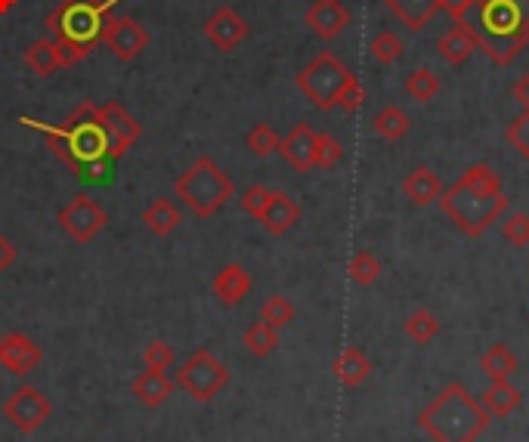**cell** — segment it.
<instances>
[{
	"instance_id": "cell-36",
	"label": "cell",
	"mask_w": 529,
	"mask_h": 442,
	"mask_svg": "<svg viewBox=\"0 0 529 442\" xmlns=\"http://www.w3.org/2000/svg\"><path fill=\"white\" fill-rule=\"evenodd\" d=\"M341 158H344V146H341V140H335L332 133H316L313 167H319V170H332Z\"/></svg>"
},
{
	"instance_id": "cell-37",
	"label": "cell",
	"mask_w": 529,
	"mask_h": 442,
	"mask_svg": "<svg viewBox=\"0 0 529 442\" xmlns=\"http://www.w3.org/2000/svg\"><path fill=\"white\" fill-rule=\"evenodd\" d=\"M174 362H177V353L171 344H164V340H149L143 347V365L152 371H168L174 368Z\"/></svg>"
},
{
	"instance_id": "cell-28",
	"label": "cell",
	"mask_w": 529,
	"mask_h": 442,
	"mask_svg": "<svg viewBox=\"0 0 529 442\" xmlns=\"http://www.w3.org/2000/svg\"><path fill=\"white\" fill-rule=\"evenodd\" d=\"M375 133L381 136L384 143H400L403 136L409 133V127H412V121H409V115L400 109V106H384L378 115H375Z\"/></svg>"
},
{
	"instance_id": "cell-42",
	"label": "cell",
	"mask_w": 529,
	"mask_h": 442,
	"mask_svg": "<svg viewBox=\"0 0 529 442\" xmlns=\"http://www.w3.org/2000/svg\"><path fill=\"white\" fill-rule=\"evenodd\" d=\"M56 53H59V65L62 68H72L78 62H84L93 50L87 47H78V44H65V41H56Z\"/></svg>"
},
{
	"instance_id": "cell-10",
	"label": "cell",
	"mask_w": 529,
	"mask_h": 442,
	"mask_svg": "<svg viewBox=\"0 0 529 442\" xmlns=\"http://www.w3.org/2000/svg\"><path fill=\"white\" fill-rule=\"evenodd\" d=\"M56 220H59V226H62V232L72 238V242H78V245H90L93 238L106 229V223H109V214H106V208L99 204L96 198H90V195H75V198H69L59 208V214H56Z\"/></svg>"
},
{
	"instance_id": "cell-29",
	"label": "cell",
	"mask_w": 529,
	"mask_h": 442,
	"mask_svg": "<svg viewBox=\"0 0 529 442\" xmlns=\"http://www.w3.org/2000/svg\"><path fill=\"white\" fill-rule=\"evenodd\" d=\"M242 344L248 347L251 356L257 359H267L273 356V350L279 347V331L267 322H254L245 334H242Z\"/></svg>"
},
{
	"instance_id": "cell-38",
	"label": "cell",
	"mask_w": 529,
	"mask_h": 442,
	"mask_svg": "<svg viewBox=\"0 0 529 442\" xmlns=\"http://www.w3.org/2000/svg\"><path fill=\"white\" fill-rule=\"evenodd\" d=\"M505 140L517 149V155L523 161H529V109H523V115H517L508 130H505Z\"/></svg>"
},
{
	"instance_id": "cell-1",
	"label": "cell",
	"mask_w": 529,
	"mask_h": 442,
	"mask_svg": "<svg viewBox=\"0 0 529 442\" xmlns=\"http://www.w3.org/2000/svg\"><path fill=\"white\" fill-rule=\"evenodd\" d=\"M19 124L44 133L50 152L72 170V174L84 183H99L106 180L112 167V146L109 133L99 121V106L96 102H81V106L65 118V124H47L38 118H19Z\"/></svg>"
},
{
	"instance_id": "cell-39",
	"label": "cell",
	"mask_w": 529,
	"mask_h": 442,
	"mask_svg": "<svg viewBox=\"0 0 529 442\" xmlns=\"http://www.w3.org/2000/svg\"><path fill=\"white\" fill-rule=\"evenodd\" d=\"M502 235H505V242H511L514 248H526L529 245V214H523V211L511 214L502 223Z\"/></svg>"
},
{
	"instance_id": "cell-17",
	"label": "cell",
	"mask_w": 529,
	"mask_h": 442,
	"mask_svg": "<svg viewBox=\"0 0 529 442\" xmlns=\"http://www.w3.org/2000/svg\"><path fill=\"white\" fill-rule=\"evenodd\" d=\"M257 223L267 229L270 235L282 238L285 232H291L297 223H301V204H297L288 192L273 189V192H270V201H267V208H263V214L257 217Z\"/></svg>"
},
{
	"instance_id": "cell-34",
	"label": "cell",
	"mask_w": 529,
	"mask_h": 442,
	"mask_svg": "<svg viewBox=\"0 0 529 442\" xmlns=\"http://www.w3.org/2000/svg\"><path fill=\"white\" fill-rule=\"evenodd\" d=\"M369 50H372V56H375V62H381V65H393V62H400L403 59V41H400V34H393V31H378L375 38H372V44H369Z\"/></svg>"
},
{
	"instance_id": "cell-2",
	"label": "cell",
	"mask_w": 529,
	"mask_h": 442,
	"mask_svg": "<svg viewBox=\"0 0 529 442\" xmlns=\"http://www.w3.org/2000/svg\"><path fill=\"white\" fill-rule=\"evenodd\" d=\"M437 204L468 238H480L492 223L502 220L508 198L502 192V177L495 174L492 164H471L461 180L443 189Z\"/></svg>"
},
{
	"instance_id": "cell-23",
	"label": "cell",
	"mask_w": 529,
	"mask_h": 442,
	"mask_svg": "<svg viewBox=\"0 0 529 442\" xmlns=\"http://www.w3.org/2000/svg\"><path fill=\"white\" fill-rule=\"evenodd\" d=\"M332 371H335V378H338L347 390H353V387H359V384L372 374V359L362 353L359 347H344V350L338 353Z\"/></svg>"
},
{
	"instance_id": "cell-11",
	"label": "cell",
	"mask_w": 529,
	"mask_h": 442,
	"mask_svg": "<svg viewBox=\"0 0 529 442\" xmlns=\"http://www.w3.org/2000/svg\"><path fill=\"white\" fill-rule=\"evenodd\" d=\"M103 44L115 53L118 62H134L149 47V31L134 16H112L103 28Z\"/></svg>"
},
{
	"instance_id": "cell-13",
	"label": "cell",
	"mask_w": 529,
	"mask_h": 442,
	"mask_svg": "<svg viewBox=\"0 0 529 442\" xmlns=\"http://www.w3.org/2000/svg\"><path fill=\"white\" fill-rule=\"evenodd\" d=\"M99 121H103V127H106V133H109V146H112V158L118 161L130 146H134L137 140H140V133H143V127H140V121L130 115L121 102H115V99H109V102H103L99 106Z\"/></svg>"
},
{
	"instance_id": "cell-44",
	"label": "cell",
	"mask_w": 529,
	"mask_h": 442,
	"mask_svg": "<svg viewBox=\"0 0 529 442\" xmlns=\"http://www.w3.org/2000/svg\"><path fill=\"white\" fill-rule=\"evenodd\" d=\"M16 257H19V248L10 242L4 232H0V272H7L16 263Z\"/></svg>"
},
{
	"instance_id": "cell-33",
	"label": "cell",
	"mask_w": 529,
	"mask_h": 442,
	"mask_svg": "<svg viewBox=\"0 0 529 442\" xmlns=\"http://www.w3.org/2000/svg\"><path fill=\"white\" fill-rule=\"evenodd\" d=\"M406 93L415 99V102H431L437 93H440V78L431 72V68H415V72L406 78Z\"/></svg>"
},
{
	"instance_id": "cell-20",
	"label": "cell",
	"mask_w": 529,
	"mask_h": 442,
	"mask_svg": "<svg viewBox=\"0 0 529 442\" xmlns=\"http://www.w3.org/2000/svg\"><path fill=\"white\" fill-rule=\"evenodd\" d=\"M130 393L137 396L143 408H161L174 393V381L168 378V371H140L134 381H130Z\"/></svg>"
},
{
	"instance_id": "cell-40",
	"label": "cell",
	"mask_w": 529,
	"mask_h": 442,
	"mask_svg": "<svg viewBox=\"0 0 529 442\" xmlns=\"http://www.w3.org/2000/svg\"><path fill=\"white\" fill-rule=\"evenodd\" d=\"M270 192L273 189H267V186H260V183H254V186H248L245 192H242V198H239V204H242V211L248 214V217H260L263 214V208H267V201H270Z\"/></svg>"
},
{
	"instance_id": "cell-6",
	"label": "cell",
	"mask_w": 529,
	"mask_h": 442,
	"mask_svg": "<svg viewBox=\"0 0 529 442\" xmlns=\"http://www.w3.org/2000/svg\"><path fill=\"white\" fill-rule=\"evenodd\" d=\"M115 4L118 0H62L47 16V28L56 34V41L93 50L103 41V28Z\"/></svg>"
},
{
	"instance_id": "cell-24",
	"label": "cell",
	"mask_w": 529,
	"mask_h": 442,
	"mask_svg": "<svg viewBox=\"0 0 529 442\" xmlns=\"http://www.w3.org/2000/svg\"><path fill=\"white\" fill-rule=\"evenodd\" d=\"M384 4L409 31H424V25H431V19L440 13L437 0H384Z\"/></svg>"
},
{
	"instance_id": "cell-18",
	"label": "cell",
	"mask_w": 529,
	"mask_h": 442,
	"mask_svg": "<svg viewBox=\"0 0 529 442\" xmlns=\"http://www.w3.org/2000/svg\"><path fill=\"white\" fill-rule=\"evenodd\" d=\"M251 272L242 266V263H226L220 266V272L214 276V297L220 306H226V310H233V306H239L248 294H251Z\"/></svg>"
},
{
	"instance_id": "cell-4",
	"label": "cell",
	"mask_w": 529,
	"mask_h": 442,
	"mask_svg": "<svg viewBox=\"0 0 529 442\" xmlns=\"http://www.w3.org/2000/svg\"><path fill=\"white\" fill-rule=\"evenodd\" d=\"M492 424L489 412L465 384H449L421 408L418 427L434 442H477Z\"/></svg>"
},
{
	"instance_id": "cell-30",
	"label": "cell",
	"mask_w": 529,
	"mask_h": 442,
	"mask_svg": "<svg viewBox=\"0 0 529 442\" xmlns=\"http://www.w3.org/2000/svg\"><path fill=\"white\" fill-rule=\"evenodd\" d=\"M347 276H350L353 285L369 288V285H375L378 276H381V260H378L375 254H369V251H356V254L350 257V263H347Z\"/></svg>"
},
{
	"instance_id": "cell-35",
	"label": "cell",
	"mask_w": 529,
	"mask_h": 442,
	"mask_svg": "<svg viewBox=\"0 0 529 442\" xmlns=\"http://www.w3.org/2000/svg\"><path fill=\"white\" fill-rule=\"evenodd\" d=\"M279 140H282V136H279L270 124H254V127L248 130V136H245V143H248L251 155H257V158L273 155V152L279 149Z\"/></svg>"
},
{
	"instance_id": "cell-7",
	"label": "cell",
	"mask_w": 529,
	"mask_h": 442,
	"mask_svg": "<svg viewBox=\"0 0 529 442\" xmlns=\"http://www.w3.org/2000/svg\"><path fill=\"white\" fill-rule=\"evenodd\" d=\"M353 78L356 75L332 50H322L301 68V75H297V90H301L319 112H335L344 87Z\"/></svg>"
},
{
	"instance_id": "cell-25",
	"label": "cell",
	"mask_w": 529,
	"mask_h": 442,
	"mask_svg": "<svg viewBox=\"0 0 529 442\" xmlns=\"http://www.w3.org/2000/svg\"><path fill=\"white\" fill-rule=\"evenodd\" d=\"M523 393L511 381H492L489 390H483L480 405L489 412V418H508L514 408H520Z\"/></svg>"
},
{
	"instance_id": "cell-9",
	"label": "cell",
	"mask_w": 529,
	"mask_h": 442,
	"mask_svg": "<svg viewBox=\"0 0 529 442\" xmlns=\"http://www.w3.org/2000/svg\"><path fill=\"white\" fill-rule=\"evenodd\" d=\"M4 418L10 421L13 430H19L22 436H31L53 418V402L41 387L19 384L4 402Z\"/></svg>"
},
{
	"instance_id": "cell-8",
	"label": "cell",
	"mask_w": 529,
	"mask_h": 442,
	"mask_svg": "<svg viewBox=\"0 0 529 442\" xmlns=\"http://www.w3.org/2000/svg\"><path fill=\"white\" fill-rule=\"evenodd\" d=\"M226 384H229V368L208 347L189 353L177 368V387L192 402H211L217 393H223Z\"/></svg>"
},
{
	"instance_id": "cell-27",
	"label": "cell",
	"mask_w": 529,
	"mask_h": 442,
	"mask_svg": "<svg viewBox=\"0 0 529 442\" xmlns=\"http://www.w3.org/2000/svg\"><path fill=\"white\" fill-rule=\"evenodd\" d=\"M25 65L35 72L38 78H50L59 72V53H56V38H41L25 50Z\"/></svg>"
},
{
	"instance_id": "cell-16",
	"label": "cell",
	"mask_w": 529,
	"mask_h": 442,
	"mask_svg": "<svg viewBox=\"0 0 529 442\" xmlns=\"http://www.w3.org/2000/svg\"><path fill=\"white\" fill-rule=\"evenodd\" d=\"M288 167H294L297 174H307L313 170V155H316V130L310 124H294L282 140H279V149H276Z\"/></svg>"
},
{
	"instance_id": "cell-41",
	"label": "cell",
	"mask_w": 529,
	"mask_h": 442,
	"mask_svg": "<svg viewBox=\"0 0 529 442\" xmlns=\"http://www.w3.org/2000/svg\"><path fill=\"white\" fill-rule=\"evenodd\" d=\"M362 102H366V87L359 84V78H353V81L344 87L341 99H338V109H344V112H359Z\"/></svg>"
},
{
	"instance_id": "cell-43",
	"label": "cell",
	"mask_w": 529,
	"mask_h": 442,
	"mask_svg": "<svg viewBox=\"0 0 529 442\" xmlns=\"http://www.w3.org/2000/svg\"><path fill=\"white\" fill-rule=\"evenodd\" d=\"M437 4H440V10H443L452 22H461V19H465V16L474 10L477 0H437Z\"/></svg>"
},
{
	"instance_id": "cell-5",
	"label": "cell",
	"mask_w": 529,
	"mask_h": 442,
	"mask_svg": "<svg viewBox=\"0 0 529 442\" xmlns=\"http://www.w3.org/2000/svg\"><path fill=\"white\" fill-rule=\"evenodd\" d=\"M174 192L186 211H192L198 220H211L236 195V183L229 180V174L214 158L202 155L177 177Z\"/></svg>"
},
{
	"instance_id": "cell-26",
	"label": "cell",
	"mask_w": 529,
	"mask_h": 442,
	"mask_svg": "<svg viewBox=\"0 0 529 442\" xmlns=\"http://www.w3.org/2000/svg\"><path fill=\"white\" fill-rule=\"evenodd\" d=\"M520 368V359L505 347V344H495L480 356V371L486 374L489 381H511V374Z\"/></svg>"
},
{
	"instance_id": "cell-12",
	"label": "cell",
	"mask_w": 529,
	"mask_h": 442,
	"mask_svg": "<svg viewBox=\"0 0 529 442\" xmlns=\"http://www.w3.org/2000/svg\"><path fill=\"white\" fill-rule=\"evenodd\" d=\"M44 362V350L38 347L35 337H28L22 331H10L0 337V365H4L16 378H28L31 371H38Z\"/></svg>"
},
{
	"instance_id": "cell-14",
	"label": "cell",
	"mask_w": 529,
	"mask_h": 442,
	"mask_svg": "<svg viewBox=\"0 0 529 442\" xmlns=\"http://www.w3.org/2000/svg\"><path fill=\"white\" fill-rule=\"evenodd\" d=\"M202 31H205V38H208L217 50L229 53V50H236V47L248 38L251 28H248L245 16H239L233 7H217V10L205 19Z\"/></svg>"
},
{
	"instance_id": "cell-31",
	"label": "cell",
	"mask_w": 529,
	"mask_h": 442,
	"mask_svg": "<svg viewBox=\"0 0 529 442\" xmlns=\"http://www.w3.org/2000/svg\"><path fill=\"white\" fill-rule=\"evenodd\" d=\"M403 331H406V337L409 340H415V344H431V340L440 334V322H437V316L431 313V310H415V313H409V319H406V325H403Z\"/></svg>"
},
{
	"instance_id": "cell-19",
	"label": "cell",
	"mask_w": 529,
	"mask_h": 442,
	"mask_svg": "<svg viewBox=\"0 0 529 442\" xmlns=\"http://www.w3.org/2000/svg\"><path fill=\"white\" fill-rule=\"evenodd\" d=\"M437 50H440V56H443L449 65H465V62L480 50L477 34H474V28L468 25V19L455 22V25L443 34V38H440Z\"/></svg>"
},
{
	"instance_id": "cell-21",
	"label": "cell",
	"mask_w": 529,
	"mask_h": 442,
	"mask_svg": "<svg viewBox=\"0 0 529 442\" xmlns=\"http://www.w3.org/2000/svg\"><path fill=\"white\" fill-rule=\"evenodd\" d=\"M403 195L415 204V208H427L443 195V183L431 167H415L412 174L403 180Z\"/></svg>"
},
{
	"instance_id": "cell-22",
	"label": "cell",
	"mask_w": 529,
	"mask_h": 442,
	"mask_svg": "<svg viewBox=\"0 0 529 442\" xmlns=\"http://www.w3.org/2000/svg\"><path fill=\"white\" fill-rule=\"evenodd\" d=\"M180 223H183V211H180V204L171 201V198H155V201H149V208L143 211V226L155 238H168Z\"/></svg>"
},
{
	"instance_id": "cell-45",
	"label": "cell",
	"mask_w": 529,
	"mask_h": 442,
	"mask_svg": "<svg viewBox=\"0 0 529 442\" xmlns=\"http://www.w3.org/2000/svg\"><path fill=\"white\" fill-rule=\"evenodd\" d=\"M511 93H514V99L520 102L523 109H529V72H526V75L514 84V90H511Z\"/></svg>"
},
{
	"instance_id": "cell-3",
	"label": "cell",
	"mask_w": 529,
	"mask_h": 442,
	"mask_svg": "<svg viewBox=\"0 0 529 442\" xmlns=\"http://www.w3.org/2000/svg\"><path fill=\"white\" fill-rule=\"evenodd\" d=\"M468 25L492 65H511L529 44V0H477Z\"/></svg>"
},
{
	"instance_id": "cell-15",
	"label": "cell",
	"mask_w": 529,
	"mask_h": 442,
	"mask_svg": "<svg viewBox=\"0 0 529 442\" xmlns=\"http://www.w3.org/2000/svg\"><path fill=\"white\" fill-rule=\"evenodd\" d=\"M304 22L310 25V31L322 41H335L350 28L353 16L344 7V0H313L310 10L304 13Z\"/></svg>"
},
{
	"instance_id": "cell-46",
	"label": "cell",
	"mask_w": 529,
	"mask_h": 442,
	"mask_svg": "<svg viewBox=\"0 0 529 442\" xmlns=\"http://www.w3.org/2000/svg\"><path fill=\"white\" fill-rule=\"evenodd\" d=\"M19 7V0H0V16H7Z\"/></svg>"
},
{
	"instance_id": "cell-32",
	"label": "cell",
	"mask_w": 529,
	"mask_h": 442,
	"mask_svg": "<svg viewBox=\"0 0 529 442\" xmlns=\"http://www.w3.org/2000/svg\"><path fill=\"white\" fill-rule=\"evenodd\" d=\"M294 316H297V310H294V303L285 294H273V297L263 300V306H260V322L273 325L276 331L288 328L294 322Z\"/></svg>"
}]
</instances>
